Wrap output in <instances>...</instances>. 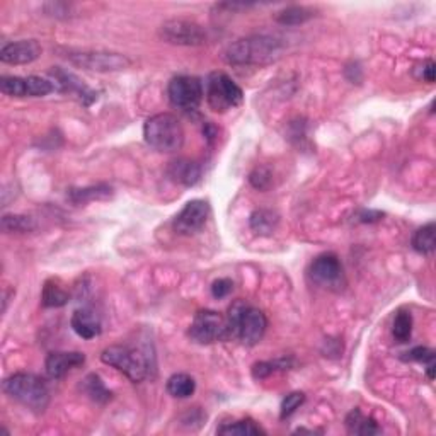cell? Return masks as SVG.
I'll return each mask as SVG.
<instances>
[{
	"label": "cell",
	"instance_id": "cell-1",
	"mask_svg": "<svg viewBox=\"0 0 436 436\" xmlns=\"http://www.w3.org/2000/svg\"><path fill=\"white\" fill-rule=\"evenodd\" d=\"M287 44L281 38L270 35H254L240 38L225 50L230 65H268L278 62Z\"/></svg>",
	"mask_w": 436,
	"mask_h": 436
},
{
	"label": "cell",
	"instance_id": "cell-2",
	"mask_svg": "<svg viewBox=\"0 0 436 436\" xmlns=\"http://www.w3.org/2000/svg\"><path fill=\"white\" fill-rule=\"evenodd\" d=\"M227 340H239L244 346H256L264 337L268 319L263 311L251 307L246 301L237 300L230 305L225 317Z\"/></svg>",
	"mask_w": 436,
	"mask_h": 436
},
{
	"label": "cell",
	"instance_id": "cell-3",
	"mask_svg": "<svg viewBox=\"0 0 436 436\" xmlns=\"http://www.w3.org/2000/svg\"><path fill=\"white\" fill-rule=\"evenodd\" d=\"M101 360L135 384L144 382L152 375V370H156V360L149 353V349L132 348V346H109L101 353Z\"/></svg>",
	"mask_w": 436,
	"mask_h": 436
},
{
	"label": "cell",
	"instance_id": "cell-4",
	"mask_svg": "<svg viewBox=\"0 0 436 436\" xmlns=\"http://www.w3.org/2000/svg\"><path fill=\"white\" fill-rule=\"evenodd\" d=\"M4 392L35 413H43L50 402V389L42 377L32 373H14L2 384Z\"/></svg>",
	"mask_w": 436,
	"mask_h": 436
},
{
	"label": "cell",
	"instance_id": "cell-5",
	"mask_svg": "<svg viewBox=\"0 0 436 436\" xmlns=\"http://www.w3.org/2000/svg\"><path fill=\"white\" fill-rule=\"evenodd\" d=\"M144 138L157 152L174 154L185 145V130L176 116L161 113L145 121Z\"/></svg>",
	"mask_w": 436,
	"mask_h": 436
},
{
	"label": "cell",
	"instance_id": "cell-6",
	"mask_svg": "<svg viewBox=\"0 0 436 436\" xmlns=\"http://www.w3.org/2000/svg\"><path fill=\"white\" fill-rule=\"evenodd\" d=\"M244 92L227 73L211 72L206 80V103L215 113H227L242 103Z\"/></svg>",
	"mask_w": 436,
	"mask_h": 436
},
{
	"label": "cell",
	"instance_id": "cell-7",
	"mask_svg": "<svg viewBox=\"0 0 436 436\" xmlns=\"http://www.w3.org/2000/svg\"><path fill=\"white\" fill-rule=\"evenodd\" d=\"M158 36L177 46H201L208 39L205 27L189 19H169L161 26Z\"/></svg>",
	"mask_w": 436,
	"mask_h": 436
},
{
	"label": "cell",
	"instance_id": "cell-8",
	"mask_svg": "<svg viewBox=\"0 0 436 436\" xmlns=\"http://www.w3.org/2000/svg\"><path fill=\"white\" fill-rule=\"evenodd\" d=\"M67 58L77 67L92 72H120L132 65L126 55L111 51H70Z\"/></svg>",
	"mask_w": 436,
	"mask_h": 436
},
{
	"label": "cell",
	"instance_id": "cell-9",
	"mask_svg": "<svg viewBox=\"0 0 436 436\" xmlns=\"http://www.w3.org/2000/svg\"><path fill=\"white\" fill-rule=\"evenodd\" d=\"M191 340L198 344H211L227 340L225 317L215 311H199L189 325Z\"/></svg>",
	"mask_w": 436,
	"mask_h": 436
},
{
	"label": "cell",
	"instance_id": "cell-10",
	"mask_svg": "<svg viewBox=\"0 0 436 436\" xmlns=\"http://www.w3.org/2000/svg\"><path fill=\"white\" fill-rule=\"evenodd\" d=\"M167 96H169L170 104L174 108L194 111L203 101V84L198 77H174L169 82V87H167Z\"/></svg>",
	"mask_w": 436,
	"mask_h": 436
},
{
	"label": "cell",
	"instance_id": "cell-11",
	"mask_svg": "<svg viewBox=\"0 0 436 436\" xmlns=\"http://www.w3.org/2000/svg\"><path fill=\"white\" fill-rule=\"evenodd\" d=\"M210 217V205L205 199H193L174 218V230L179 235H193L206 225Z\"/></svg>",
	"mask_w": 436,
	"mask_h": 436
},
{
	"label": "cell",
	"instance_id": "cell-12",
	"mask_svg": "<svg viewBox=\"0 0 436 436\" xmlns=\"http://www.w3.org/2000/svg\"><path fill=\"white\" fill-rule=\"evenodd\" d=\"M311 280L316 285L324 288L340 287L343 281V264L336 254H320L319 258L313 259L309 270Z\"/></svg>",
	"mask_w": 436,
	"mask_h": 436
},
{
	"label": "cell",
	"instance_id": "cell-13",
	"mask_svg": "<svg viewBox=\"0 0 436 436\" xmlns=\"http://www.w3.org/2000/svg\"><path fill=\"white\" fill-rule=\"evenodd\" d=\"M42 55V46L36 39H21L4 44L0 50V60L9 65H26L35 62Z\"/></svg>",
	"mask_w": 436,
	"mask_h": 436
},
{
	"label": "cell",
	"instance_id": "cell-14",
	"mask_svg": "<svg viewBox=\"0 0 436 436\" xmlns=\"http://www.w3.org/2000/svg\"><path fill=\"white\" fill-rule=\"evenodd\" d=\"M85 363V354L80 351H55L50 353L46 358V373L50 378H62L70 372L72 368Z\"/></svg>",
	"mask_w": 436,
	"mask_h": 436
},
{
	"label": "cell",
	"instance_id": "cell-15",
	"mask_svg": "<svg viewBox=\"0 0 436 436\" xmlns=\"http://www.w3.org/2000/svg\"><path fill=\"white\" fill-rule=\"evenodd\" d=\"M72 329L79 334L82 340H92L101 334V319L92 309H79L72 316Z\"/></svg>",
	"mask_w": 436,
	"mask_h": 436
},
{
	"label": "cell",
	"instance_id": "cell-16",
	"mask_svg": "<svg viewBox=\"0 0 436 436\" xmlns=\"http://www.w3.org/2000/svg\"><path fill=\"white\" fill-rule=\"evenodd\" d=\"M167 174L177 185L194 186L201 177V167L189 158H177L167 167Z\"/></svg>",
	"mask_w": 436,
	"mask_h": 436
},
{
	"label": "cell",
	"instance_id": "cell-17",
	"mask_svg": "<svg viewBox=\"0 0 436 436\" xmlns=\"http://www.w3.org/2000/svg\"><path fill=\"white\" fill-rule=\"evenodd\" d=\"M278 223L280 215L273 210H264V208L256 210L249 218L251 230L258 235H271L278 227Z\"/></svg>",
	"mask_w": 436,
	"mask_h": 436
},
{
	"label": "cell",
	"instance_id": "cell-18",
	"mask_svg": "<svg viewBox=\"0 0 436 436\" xmlns=\"http://www.w3.org/2000/svg\"><path fill=\"white\" fill-rule=\"evenodd\" d=\"M344 425L351 435L372 436V435L380 433V428L377 426L375 419L366 418V416L361 414L360 409H353L351 413L346 416Z\"/></svg>",
	"mask_w": 436,
	"mask_h": 436
},
{
	"label": "cell",
	"instance_id": "cell-19",
	"mask_svg": "<svg viewBox=\"0 0 436 436\" xmlns=\"http://www.w3.org/2000/svg\"><path fill=\"white\" fill-rule=\"evenodd\" d=\"M313 11L305 6H290L281 9L278 14L275 15V21L281 24V26H300V24L311 21L313 18Z\"/></svg>",
	"mask_w": 436,
	"mask_h": 436
},
{
	"label": "cell",
	"instance_id": "cell-20",
	"mask_svg": "<svg viewBox=\"0 0 436 436\" xmlns=\"http://www.w3.org/2000/svg\"><path fill=\"white\" fill-rule=\"evenodd\" d=\"M68 300H70V295H68L67 290H63V287L58 283V281L48 280L46 283H44L42 292L43 307L48 309L63 307V305L68 304Z\"/></svg>",
	"mask_w": 436,
	"mask_h": 436
},
{
	"label": "cell",
	"instance_id": "cell-21",
	"mask_svg": "<svg viewBox=\"0 0 436 436\" xmlns=\"http://www.w3.org/2000/svg\"><path fill=\"white\" fill-rule=\"evenodd\" d=\"M166 389L173 397L186 399L194 394V390H197V382H194V378L187 373H174L173 377L167 380Z\"/></svg>",
	"mask_w": 436,
	"mask_h": 436
},
{
	"label": "cell",
	"instance_id": "cell-22",
	"mask_svg": "<svg viewBox=\"0 0 436 436\" xmlns=\"http://www.w3.org/2000/svg\"><path fill=\"white\" fill-rule=\"evenodd\" d=\"M113 194V187L108 185H96V186H89V187H79V189H70L68 193V198H70L72 203L75 205H80V203H89L94 201V199H106Z\"/></svg>",
	"mask_w": 436,
	"mask_h": 436
},
{
	"label": "cell",
	"instance_id": "cell-23",
	"mask_svg": "<svg viewBox=\"0 0 436 436\" xmlns=\"http://www.w3.org/2000/svg\"><path fill=\"white\" fill-rule=\"evenodd\" d=\"M80 390L87 395L89 399H92L94 402H99V404H104L111 399V392L106 389L104 382L101 380L99 375L91 373L84 378L82 384H80Z\"/></svg>",
	"mask_w": 436,
	"mask_h": 436
},
{
	"label": "cell",
	"instance_id": "cell-24",
	"mask_svg": "<svg viewBox=\"0 0 436 436\" xmlns=\"http://www.w3.org/2000/svg\"><path fill=\"white\" fill-rule=\"evenodd\" d=\"M436 227L435 223H426L425 227H421L419 230H416L413 237V249L419 254H433L436 247Z\"/></svg>",
	"mask_w": 436,
	"mask_h": 436
},
{
	"label": "cell",
	"instance_id": "cell-25",
	"mask_svg": "<svg viewBox=\"0 0 436 436\" xmlns=\"http://www.w3.org/2000/svg\"><path fill=\"white\" fill-rule=\"evenodd\" d=\"M217 433L225 436H258V435H266V431L256 425L252 419H242V421L227 423V425L220 426Z\"/></svg>",
	"mask_w": 436,
	"mask_h": 436
},
{
	"label": "cell",
	"instance_id": "cell-26",
	"mask_svg": "<svg viewBox=\"0 0 436 436\" xmlns=\"http://www.w3.org/2000/svg\"><path fill=\"white\" fill-rule=\"evenodd\" d=\"M53 75H55L56 82L60 84V87H62V91L65 92H75L79 94L80 99H85L87 96H91L92 99H96V94H94L91 89H87L85 85L80 82V79H77L75 75H72V73L63 72V70H55L53 72Z\"/></svg>",
	"mask_w": 436,
	"mask_h": 436
},
{
	"label": "cell",
	"instance_id": "cell-27",
	"mask_svg": "<svg viewBox=\"0 0 436 436\" xmlns=\"http://www.w3.org/2000/svg\"><path fill=\"white\" fill-rule=\"evenodd\" d=\"M293 365V361L290 358H280V360L275 361H259V363H256L252 366V377L258 378H266L270 377V375L276 373V372H283V370H290Z\"/></svg>",
	"mask_w": 436,
	"mask_h": 436
},
{
	"label": "cell",
	"instance_id": "cell-28",
	"mask_svg": "<svg viewBox=\"0 0 436 436\" xmlns=\"http://www.w3.org/2000/svg\"><path fill=\"white\" fill-rule=\"evenodd\" d=\"M392 334L397 343H407V341L411 340V334H413V317H411L409 312L401 311L395 316Z\"/></svg>",
	"mask_w": 436,
	"mask_h": 436
},
{
	"label": "cell",
	"instance_id": "cell-29",
	"mask_svg": "<svg viewBox=\"0 0 436 436\" xmlns=\"http://www.w3.org/2000/svg\"><path fill=\"white\" fill-rule=\"evenodd\" d=\"M36 223L31 217L26 215H6L2 218L4 232H15V234H26V232L35 230Z\"/></svg>",
	"mask_w": 436,
	"mask_h": 436
},
{
	"label": "cell",
	"instance_id": "cell-30",
	"mask_svg": "<svg viewBox=\"0 0 436 436\" xmlns=\"http://www.w3.org/2000/svg\"><path fill=\"white\" fill-rule=\"evenodd\" d=\"M55 91V84L43 77H26V96L30 97H43Z\"/></svg>",
	"mask_w": 436,
	"mask_h": 436
},
{
	"label": "cell",
	"instance_id": "cell-31",
	"mask_svg": "<svg viewBox=\"0 0 436 436\" xmlns=\"http://www.w3.org/2000/svg\"><path fill=\"white\" fill-rule=\"evenodd\" d=\"M0 91L11 97H26V77H2Z\"/></svg>",
	"mask_w": 436,
	"mask_h": 436
},
{
	"label": "cell",
	"instance_id": "cell-32",
	"mask_svg": "<svg viewBox=\"0 0 436 436\" xmlns=\"http://www.w3.org/2000/svg\"><path fill=\"white\" fill-rule=\"evenodd\" d=\"M305 402V394L304 392H292L281 402V419L290 418L299 407Z\"/></svg>",
	"mask_w": 436,
	"mask_h": 436
},
{
	"label": "cell",
	"instance_id": "cell-33",
	"mask_svg": "<svg viewBox=\"0 0 436 436\" xmlns=\"http://www.w3.org/2000/svg\"><path fill=\"white\" fill-rule=\"evenodd\" d=\"M404 361H418V363H435V351L430 348H425V346H418V348H413L411 351L404 353L402 356Z\"/></svg>",
	"mask_w": 436,
	"mask_h": 436
},
{
	"label": "cell",
	"instance_id": "cell-34",
	"mask_svg": "<svg viewBox=\"0 0 436 436\" xmlns=\"http://www.w3.org/2000/svg\"><path fill=\"white\" fill-rule=\"evenodd\" d=\"M249 182L256 187V189H259V191L266 189V187L271 185L270 169H266V167H256V169L251 173Z\"/></svg>",
	"mask_w": 436,
	"mask_h": 436
},
{
	"label": "cell",
	"instance_id": "cell-35",
	"mask_svg": "<svg viewBox=\"0 0 436 436\" xmlns=\"http://www.w3.org/2000/svg\"><path fill=\"white\" fill-rule=\"evenodd\" d=\"M232 290H234V283H232V280L229 278L215 280L213 285H211V295H213L215 299H225Z\"/></svg>",
	"mask_w": 436,
	"mask_h": 436
},
{
	"label": "cell",
	"instance_id": "cell-36",
	"mask_svg": "<svg viewBox=\"0 0 436 436\" xmlns=\"http://www.w3.org/2000/svg\"><path fill=\"white\" fill-rule=\"evenodd\" d=\"M382 217H384V213H380V211H361L360 215H358V222L361 223H373V222H378V220H382Z\"/></svg>",
	"mask_w": 436,
	"mask_h": 436
},
{
	"label": "cell",
	"instance_id": "cell-37",
	"mask_svg": "<svg viewBox=\"0 0 436 436\" xmlns=\"http://www.w3.org/2000/svg\"><path fill=\"white\" fill-rule=\"evenodd\" d=\"M435 72H436V65L433 60H428L425 67H423V79L426 80V82L433 84L435 82Z\"/></svg>",
	"mask_w": 436,
	"mask_h": 436
}]
</instances>
